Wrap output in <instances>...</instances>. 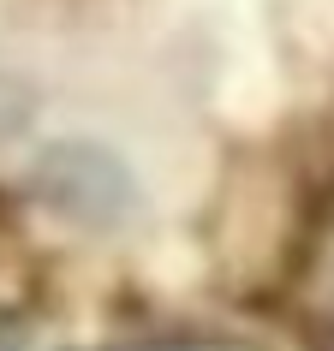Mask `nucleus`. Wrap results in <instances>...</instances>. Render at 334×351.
<instances>
[{
    "instance_id": "1",
    "label": "nucleus",
    "mask_w": 334,
    "mask_h": 351,
    "mask_svg": "<svg viewBox=\"0 0 334 351\" xmlns=\"http://www.w3.org/2000/svg\"><path fill=\"white\" fill-rule=\"evenodd\" d=\"M108 351H257L239 339H149V346H108Z\"/></svg>"
}]
</instances>
